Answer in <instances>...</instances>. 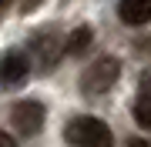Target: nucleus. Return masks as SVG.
<instances>
[{"label": "nucleus", "mask_w": 151, "mask_h": 147, "mask_svg": "<svg viewBox=\"0 0 151 147\" xmlns=\"http://www.w3.org/2000/svg\"><path fill=\"white\" fill-rule=\"evenodd\" d=\"M10 117H14V124H17L20 134H37L44 127V104L40 100H20V104H14Z\"/></svg>", "instance_id": "20e7f679"}, {"label": "nucleus", "mask_w": 151, "mask_h": 147, "mask_svg": "<svg viewBox=\"0 0 151 147\" xmlns=\"http://www.w3.org/2000/svg\"><path fill=\"white\" fill-rule=\"evenodd\" d=\"M134 117L141 127H151V77L141 80V90H138V100H134Z\"/></svg>", "instance_id": "423d86ee"}, {"label": "nucleus", "mask_w": 151, "mask_h": 147, "mask_svg": "<svg viewBox=\"0 0 151 147\" xmlns=\"http://www.w3.org/2000/svg\"><path fill=\"white\" fill-rule=\"evenodd\" d=\"M0 147H17V144H14V137H10V134L0 131Z\"/></svg>", "instance_id": "6e6552de"}, {"label": "nucleus", "mask_w": 151, "mask_h": 147, "mask_svg": "<svg viewBox=\"0 0 151 147\" xmlns=\"http://www.w3.org/2000/svg\"><path fill=\"white\" fill-rule=\"evenodd\" d=\"M70 147H114V134L101 117H74L67 124Z\"/></svg>", "instance_id": "f257e3e1"}, {"label": "nucleus", "mask_w": 151, "mask_h": 147, "mask_svg": "<svg viewBox=\"0 0 151 147\" xmlns=\"http://www.w3.org/2000/svg\"><path fill=\"white\" fill-rule=\"evenodd\" d=\"M30 74V60L20 54V50H7L0 54V90H10V87H20Z\"/></svg>", "instance_id": "7ed1b4c3"}, {"label": "nucleus", "mask_w": 151, "mask_h": 147, "mask_svg": "<svg viewBox=\"0 0 151 147\" xmlns=\"http://www.w3.org/2000/svg\"><path fill=\"white\" fill-rule=\"evenodd\" d=\"M128 147H151V144H148V141H141V137H134V141H131Z\"/></svg>", "instance_id": "1a4fd4ad"}, {"label": "nucleus", "mask_w": 151, "mask_h": 147, "mask_svg": "<svg viewBox=\"0 0 151 147\" xmlns=\"http://www.w3.org/2000/svg\"><path fill=\"white\" fill-rule=\"evenodd\" d=\"M91 37H94L91 27H77V30L67 37V54H84L87 44H91Z\"/></svg>", "instance_id": "0eeeda50"}, {"label": "nucleus", "mask_w": 151, "mask_h": 147, "mask_svg": "<svg viewBox=\"0 0 151 147\" xmlns=\"http://www.w3.org/2000/svg\"><path fill=\"white\" fill-rule=\"evenodd\" d=\"M118 77H121V64L118 60L114 57H97L81 74V90L84 94H104V90H111L118 84Z\"/></svg>", "instance_id": "f03ea898"}, {"label": "nucleus", "mask_w": 151, "mask_h": 147, "mask_svg": "<svg viewBox=\"0 0 151 147\" xmlns=\"http://www.w3.org/2000/svg\"><path fill=\"white\" fill-rule=\"evenodd\" d=\"M118 13H121V20H124V23H131V27H141V23H148V20H151V0H121Z\"/></svg>", "instance_id": "39448f33"}]
</instances>
